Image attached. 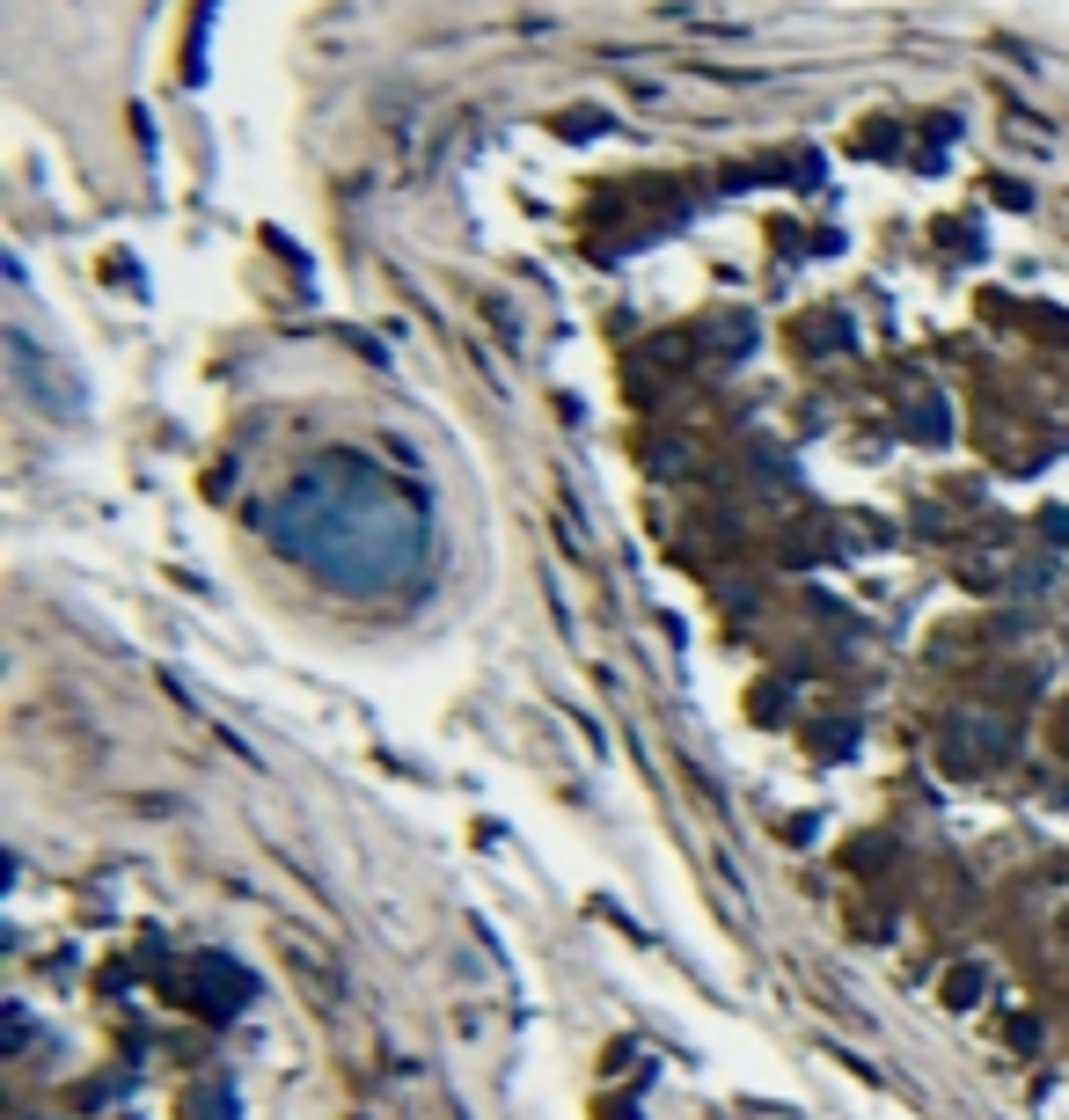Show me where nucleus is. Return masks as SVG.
I'll return each mask as SVG.
<instances>
[{
    "label": "nucleus",
    "instance_id": "obj_1",
    "mask_svg": "<svg viewBox=\"0 0 1069 1120\" xmlns=\"http://www.w3.org/2000/svg\"><path fill=\"white\" fill-rule=\"evenodd\" d=\"M264 535H272L294 564L323 578L330 594L374 601L396 594L426 572L432 549V513L426 498L389 477L374 455H315L294 469V484L264 506Z\"/></svg>",
    "mask_w": 1069,
    "mask_h": 1120
}]
</instances>
